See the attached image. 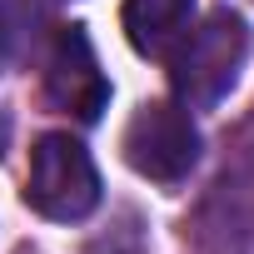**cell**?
<instances>
[{"label":"cell","mask_w":254,"mask_h":254,"mask_svg":"<svg viewBox=\"0 0 254 254\" xmlns=\"http://www.w3.org/2000/svg\"><path fill=\"white\" fill-rule=\"evenodd\" d=\"M194 25V0H125V35L140 55H170Z\"/></svg>","instance_id":"5"},{"label":"cell","mask_w":254,"mask_h":254,"mask_svg":"<svg viewBox=\"0 0 254 254\" xmlns=\"http://www.w3.org/2000/svg\"><path fill=\"white\" fill-rule=\"evenodd\" d=\"M125 160H130L135 175L175 185L199 165V130L185 105L170 100H150L130 115L125 125Z\"/></svg>","instance_id":"3"},{"label":"cell","mask_w":254,"mask_h":254,"mask_svg":"<svg viewBox=\"0 0 254 254\" xmlns=\"http://www.w3.org/2000/svg\"><path fill=\"white\" fill-rule=\"evenodd\" d=\"M45 95L55 110L75 115V120H100L110 105V80L90 50V35L80 25H60L45 55Z\"/></svg>","instance_id":"4"},{"label":"cell","mask_w":254,"mask_h":254,"mask_svg":"<svg viewBox=\"0 0 254 254\" xmlns=\"http://www.w3.org/2000/svg\"><path fill=\"white\" fill-rule=\"evenodd\" d=\"M25 204L45 219L75 224L100 204V170L90 150L70 135H40L30 150V175H25Z\"/></svg>","instance_id":"2"},{"label":"cell","mask_w":254,"mask_h":254,"mask_svg":"<svg viewBox=\"0 0 254 254\" xmlns=\"http://www.w3.org/2000/svg\"><path fill=\"white\" fill-rule=\"evenodd\" d=\"M249 60V20L239 10H209L170 50V85L185 110H209L229 95Z\"/></svg>","instance_id":"1"},{"label":"cell","mask_w":254,"mask_h":254,"mask_svg":"<svg viewBox=\"0 0 254 254\" xmlns=\"http://www.w3.org/2000/svg\"><path fill=\"white\" fill-rule=\"evenodd\" d=\"M5 145H10V120H5V110H0V155H5Z\"/></svg>","instance_id":"6"}]
</instances>
